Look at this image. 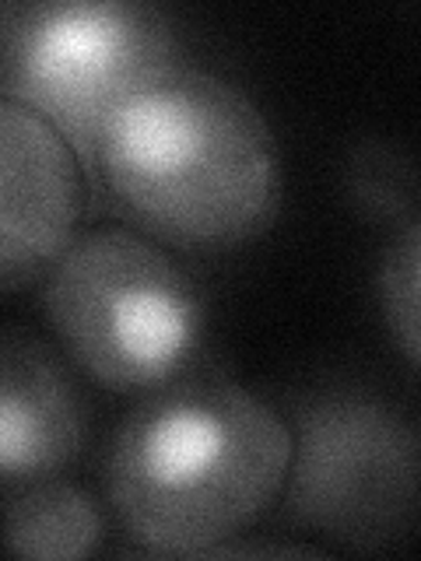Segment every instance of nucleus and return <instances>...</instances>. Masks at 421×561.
I'll return each mask as SVG.
<instances>
[{"mask_svg": "<svg viewBox=\"0 0 421 561\" xmlns=\"http://www.w3.org/2000/svg\"><path fill=\"white\" fill-rule=\"evenodd\" d=\"M43 309L67 355L123 393L186 376L204 337V298L193 277L127 228L70 242L46 274Z\"/></svg>", "mask_w": 421, "mask_h": 561, "instance_id": "obj_3", "label": "nucleus"}, {"mask_svg": "<svg viewBox=\"0 0 421 561\" xmlns=\"http://www.w3.org/2000/svg\"><path fill=\"white\" fill-rule=\"evenodd\" d=\"M285 516L376 551L421 516V428L376 393L333 386L292 408Z\"/></svg>", "mask_w": 421, "mask_h": 561, "instance_id": "obj_5", "label": "nucleus"}, {"mask_svg": "<svg viewBox=\"0 0 421 561\" xmlns=\"http://www.w3.org/2000/svg\"><path fill=\"white\" fill-rule=\"evenodd\" d=\"M379 306L397 344L421 365V215L403 221L379 263Z\"/></svg>", "mask_w": 421, "mask_h": 561, "instance_id": "obj_9", "label": "nucleus"}, {"mask_svg": "<svg viewBox=\"0 0 421 561\" xmlns=\"http://www.w3.org/2000/svg\"><path fill=\"white\" fill-rule=\"evenodd\" d=\"M95 169L140 232L183 250L260 236L281 197L274 134L239 84L172 67L110 116Z\"/></svg>", "mask_w": 421, "mask_h": 561, "instance_id": "obj_2", "label": "nucleus"}, {"mask_svg": "<svg viewBox=\"0 0 421 561\" xmlns=\"http://www.w3.org/2000/svg\"><path fill=\"white\" fill-rule=\"evenodd\" d=\"M180 67L169 18L134 0H11L0 11V92L43 116L95 169L110 116Z\"/></svg>", "mask_w": 421, "mask_h": 561, "instance_id": "obj_4", "label": "nucleus"}, {"mask_svg": "<svg viewBox=\"0 0 421 561\" xmlns=\"http://www.w3.org/2000/svg\"><path fill=\"white\" fill-rule=\"evenodd\" d=\"M0 473L4 484L64 470L84 443V403L67 368L32 333L8 327L0 341Z\"/></svg>", "mask_w": 421, "mask_h": 561, "instance_id": "obj_7", "label": "nucleus"}, {"mask_svg": "<svg viewBox=\"0 0 421 561\" xmlns=\"http://www.w3.org/2000/svg\"><path fill=\"white\" fill-rule=\"evenodd\" d=\"M414 165L390 145H362L351 158V193L373 218H400L414 204Z\"/></svg>", "mask_w": 421, "mask_h": 561, "instance_id": "obj_10", "label": "nucleus"}, {"mask_svg": "<svg viewBox=\"0 0 421 561\" xmlns=\"http://www.w3.org/2000/svg\"><path fill=\"white\" fill-rule=\"evenodd\" d=\"M0 280L14 291L53 271L75 242L81 158L43 116L0 105Z\"/></svg>", "mask_w": 421, "mask_h": 561, "instance_id": "obj_6", "label": "nucleus"}, {"mask_svg": "<svg viewBox=\"0 0 421 561\" xmlns=\"http://www.w3.org/2000/svg\"><path fill=\"white\" fill-rule=\"evenodd\" d=\"M105 523L78 484L46 478L4 484V543L18 558L70 561L99 548Z\"/></svg>", "mask_w": 421, "mask_h": 561, "instance_id": "obj_8", "label": "nucleus"}, {"mask_svg": "<svg viewBox=\"0 0 421 561\" xmlns=\"http://www.w3.org/2000/svg\"><path fill=\"white\" fill-rule=\"evenodd\" d=\"M292 428L225 376H180L123 417L105 453V499L155 554H210L285 491Z\"/></svg>", "mask_w": 421, "mask_h": 561, "instance_id": "obj_1", "label": "nucleus"}]
</instances>
